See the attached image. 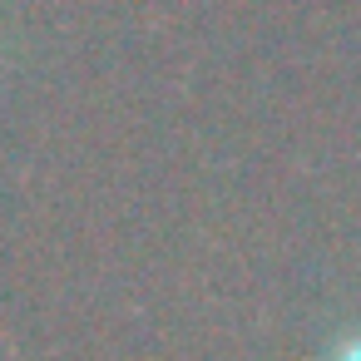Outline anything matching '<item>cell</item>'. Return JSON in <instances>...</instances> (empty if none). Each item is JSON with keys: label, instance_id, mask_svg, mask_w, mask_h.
I'll return each mask as SVG.
<instances>
[{"label": "cell", "instance_id": "6da1fadb", "mask_svg": "<svg viewBox=\"0 0 361 361\" xmlns=\"http://www.w3.org/2000/svg\"><path fill=\"white\" fill-rule=\"evenodd\" d=\"M331 361H361V336H351V341H346V346H341Z\"/></svg>", "mask_w": 361, "mask_h": 361}]
</instances>
